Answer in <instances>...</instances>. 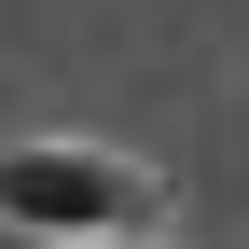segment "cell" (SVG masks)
Here are the masks:
<instances>
[{"label": "cell", "instance_id": "obj_1", "mask_svg": "<svg viewBox=\"0 0 249 249\" xmlns=\"http://www.w3.org/2000/svg\"><path fill=\"white\" fill-rule=\"evenodd\" d=\"M97 235H152V166L83 152V139L0 152V249H97Z\"/></svg>", "mask_w": 249, "mask_h": 249}, {"label": "cell", "instance_id": "obj_2", "mask_svg": "<svg viewBox=\"0 0 249 249\" xmlns=\"http://www.w3.org/2000/svg\"><path fill=\"white\" fill-rule=\"evenodd\" d=\"M97 249H139V235H97Z\"/></svg>", "mask_w": 249, "mask_h": 249}]
</instances>
